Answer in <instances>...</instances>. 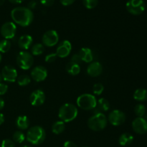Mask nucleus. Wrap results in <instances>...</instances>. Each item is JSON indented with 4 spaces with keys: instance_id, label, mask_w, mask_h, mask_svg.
I'll list each match as a JSON object with an SVG mask.
<instances>
[{
    "instance_id": "1",
    "label": "nucleus",
    "mask_w": 147,
    "mask_h": 147,
    "mask_svg": "<svg viewBox=\"0 0 147 147\" xmlns=\"http://www.w3.org/2000/svg\"><path fill=\"white\" fill-rule=\"evenodd\" d=\"M11 17L14 22L22 27H27L33 21L34 15L31 9L27 7H16L11 11Z\"/></svg>"
},
{
    "instance_id": "2",
    "label": "nucleus",
    "mask_w": 147,
    "mask_h": 147,
    "mask_svg": "<svg viewBox=\"0 0 147 147\" xmlns=\"http://www.w3.org/2000/svg\"><path fill=\"white\" fill-rule=\"evenodd\" d=\"M46 137V132L42 126H34L27 131L26 139L27 142L33 145H39L42 143Z\"/></svg>"
},
{
    "instance_id": "3",
    "label": "nucleus",
    "mask_w": 147,
    "mask_h": 147,
    "mask_svg": "<svg viewBox=\"0 0 147 147\" xmlns=\"http://www.w3.org/2000/svg\"><path fill=\"white\" fill-rule=\"evenodd\" d=\"M78 113L77 107L72 103H65L60 108L58 116L65 123H68L76 119Z\"/></svg>"
},
{
    "instance_id": "4",
    "label": "nucleus",
    "mask_w": 147,
    "mask_h": 147,
    "mask_svg": "<svg viewBox=\"0 0 147 147\" xmlns=\"http://www.w3.org/2000/svg\"><path fill=\"white\" fill-rule=\"evenodd\" d=\"M108 119L106 116L102 113H96V114L92 116L88 121V126L91 130L95 131H99L107 126Z\"/></svg>"
},
{
    "instance_id": "5",
    "label": "nucleus",
    "mask_w": 147,
    "mask_h": 147,
    "mask_svg": "<svg viewBox=\"0 0 147 147\" xmlns=\"http://www.w3.org/2000/svg\"><path fill=\"white\" fill-rule=\"evenodd\" d=\"M76 103L80 109L89 111L96 109V105H97V100L93 95L85 93L78 97Z\"/></svg>"
},
{
    "instance_id": "6",
    "label": "nucleus",
    "mask_w": 147,
    "mask_h": 147,
    "mask_svg": "<svg viewBox=\"0 0 147 147\" xmlns=\"http://www.w3.org/2000/svg\"><path fill=\"white\" fill-rule=\"evenodd\" d=\"M34 63L32 55L30 53L26 51H21L19 53L17 57V65L24 70L31 68Z\"/></svg>"
},
{
    "instance_id": "7",
    "label": "nucleus",
    "mask_w": 147,
    "mask_h": 147,
    "mask_svg": "<svg viewBox=\"0 0 147 147\" xmlns=\"http://www.w3.org/2000/svg\"><path fill=\"white\" fill-rule=\"evenodd\" d=\"M126 9L133 15H139L145 10V4L143 0H129L126 3Z\"/></svg>"
},
{
    "instance_id": "8",
    "label": "nucleus",
    "mask_w": 147,
    "mask_h": 147,
    "mask_svg": "<svg viewBox=\"0 0 147 147\" xmlns=\"http://www.w3.org/2000/svg\"><path fill=\"white\" fill-rule=\"evenodd\" d=\"M16 31H17V27L12 22H7L4 23L1 27V34L5 40L14 38Z\"/></svg>"
},
{
    "instance_id": "9",
    "label": "nucleus",
    "mask_w": 147,
    "mask_h": 147,
    "mask_svg": "<svg viewBox=\"0 0 147 147\" xmlns=\"http://www.w3.org/2000/svg\"><path fill=\"white\" fill-rule=\"evenodd\" d=\"M42 44L47 47H53L58 42L59 35L55 30L47 31L42 36Z\"/></svg>"
},
{
    "instance_id": "10",
    "label": "nucleus",
    "mask_w": 147,
    "mask_h": 147,
    "mask_svg": "<svg viewBox=\"0 0 147 147\" xmlns=\"http://www.w3.org/2000/svg\"><path fill=\"white\" fill-rule=\"evenodd\" d=\"M108 120L113 126H120L123 124L126 121V115L121 111L113 110L109 113Z\"/></svg>"
},
{
    "instance_id": "11",
    "label": "nucleus",
    "mask_w": 147,
    "mask_h": 147,
    "mask_svg": "<svg viewBox=\"0 0 147 147\" xmlns=\"http://www.w3.org/2000/svg\"><path fill=\"white\" fill-rule=\"evenodd\" d=\"M1 77L4 80L9 83H14L17 78V71L11 65H6L1 70Z\"/></svg>"
},
{
    "instance_id": "12",
    "label": "nucleus",
    "mask_w": 147,
    "mask_h": 147,
    "mask_svg": "<svg viewBox=\"0 0 147 147\" xmlns=\"http://www.w3.org/2000/svg\"><path fill=\"white\" fill-rule=\"evenodd\" d=\"M72 50V45L70 41L65 40L62 41L57 46L56 55L60 58H65L70 55Z\"/></svg>"
},
{
    "instance_id": "13",
    "label": "nucleus",
    "mask_w": 147,
    "mask_h": 147,
    "mask_svg": "<svg viewBox=\"0 0 147 147\" xmlns=\"http://www.w3.org/2000/svg\"><path fill=\"white\" fill-rule=\"evenodd\" d=\"M133 130L138 134H144L147 132V121L143 117H138L132 122Z\"/></svg>"
},
{
    "instance_id": "14",
    "label": "nucleus",
    "mask_w": 147,
    "mask_h": 147,
    "mask_svg": "<svg viewBox=\"0 0 147 147\" xmlns=\"http://www.w3.org/2000/svg\"><path fill=\"white\" fill-rule=\"evenodd\" d=\"M31 77L34 81L42 82L47 77V70L43 66H37L31 71Z\"/></svg>"
},
{
    "instance_id": "15",
    "label": "nucleus",
    "mask_w": 147,
    "mask_h": 147,
    "mask_svg": "<svg viewBox=\"0 0 147 147\" xmlns=\"http://www.w3.org/2000/svg\"><path fill=\"white\" fill-rule=\"evenodd\" d=\"M45 100V94L42 90H35L30 96V101L32 106H40L44 103Z\"/></svg>"
},
{
    "instance_id": "16",
    "label": "nucleus",
    "mask_w": 147,
    "mask_h": 147,
    "mask_svg": "<svg viewBox=\"0 0 147 147\" xmlns=\"http://www.w3.org/2000/svg\"><path fill=\"white\" fill-rule=\"evenodd\" d=\"M103 71L102 65L99 62H93L88 65L87 68V73L90 77H98Z\"/></svg>"
},
{
    "instance_id": "17",
    "label": "nucleus",
    "mask_w": 147,
    "mask_h": 147,
    "mask_svg": "<svg viewBox=\"0 0 147 147\" xmlns=\"http://www.w3.org/2000/svg\"><path fill=\"white\" fill-rule=\"evenodd\" d=\"M32 37L29 34H24L21 36L18 40V45L21 49L24 50H28L32 44Z\"/></svg>"
},
{
    "instance_id": "18",
    "label": "nucleus",
    "mask_w": 147,
    "mask_h": 147,
    "mask_svg": "<svg viewBox=\"0 0 147 147\" xmlns=\"http://www.w3.org/2000/svg\"><path fill=\"white\" fill-rule=\"evenodd\" d=\"M78 54L81 58L82 61L85 62V63H91L93 61V53H92V50L88 47L81 48Z\"/></svg>"
},
{
    "instance_id": "19",
    "label": "nucleus",
    "mask_w": 147,
    "mask_h": 147,
    "mask_svg": "<svg viewBox=\"0 0 147 147\" xmlns=\"http://www.w3.org/2000/svg\"><path fill=\"white\" fill-rule=\"evenodd\" d=\"M16 125L20 130H26L30 126V121L25 116H20L16 120Z\"/></svg>"
},
{
    "instance_id": "20",
    "label": "nucleus",
    "mask_w": 147,
    "mask_h": 147,
    "mask_svg": "<svg viewBox=\"0 0 147 147\" xmlns=\"http://www.w3.org/2000/svg\"><path fill=\"white\" fill-rule=\"evenodd\" d=\"M134 136L131 134L124 133L122 134L119 139V143L121 146H129L133 142Z\"/></svg>"
},
{
    "instance_id": "21",
    "label": "nucleus",
    "mask_w": 147,
    "mask_h": 147,
    "mask_svg": "<svg viewBox=\"0 0 147 147\" xmlns=\"http://www.w3.org/2000/svg\"><path fill=\"white\" fill-rule=\"evenodd\" d=\"M65 129V123L63 121H57L55 122L52 126V131L56 135L60 134Z\"/></svg>"
},
{
    "instance_id": "22",
    "label": "nucleus",
    "mask_w": 147,
    "mask_h": 147,
    "mask_svg": "<svg viewBox=\"0 0 147 147\" xmlns=\"http://www.w3.org/2000/svg\"><path fill=\"white\" fill-rule=\"evenodd\" d=\"M134 98L139 102H144L147 100V90L144 88H139L135 90Z\"/></svg>"
},
{
    "instance_id": "23",
    "label": "nucleus",
    "mask_w": 147,
    "mask_h": 147,
    "mask_svg": "<svg viewBox=\"0 0 147 147\" xmlns=\"http://www.w3.org/2000/svg\"><path fill=\"white\" fill-rule=\"evenodd\" d=\"M66 70L69 74L72 75V76H77L80 72V65L76 64V63L70 61L66 65Z\"/></svg>"
},
{
    "instance_id": "24",
    "label": "nucleus",
    "mask_w": 147,
    "mask_h": 147,
    "mask_svg": "<svg viewBox=\"0 0 147 147\" xmlns=\"http://www.w3.org/2000/svg\"><path fill=\"white\" fill-rule=\"evenodd\" d=\"M96 108H97L98 111H99L100 113H101L102 111H107L110 109V103L106 98H101L97 100V105Z\"/></svg>"
},
{
    "instance_id": "25",
    "label": "nucleus",
    "mask_w": 147,
    "mask_h": 147,
    "mask_svg": "<svg viewBox=\"0 0 147 147\" xmlns=\"http://www.w3.org/2000/svg\"><path fill=\"white\" fill-rule=\"evenodd\" d=\"M12 138L13 142H14V143L22 144V142H24V140H25L26 136L22 131H15L13 134Z\"/></svg>"
},
{
    "instance_id": "26",
    "label": "nucleus",
    "mask_w": 147,
    "mask_h": 147,
    "mask_svg": "<svg viewBox=\"0 0 147 147\" xmlns=\"http://www.w3.org/2000/svg\"><path fill=\"white\" fill-rule=\"evenodd\" d=\"M44 51L45 47L41 43H37L32 47V54L33 55H40L44 53Z\"/></svg>"
},
{
    "instance_id": "27",
    "label": "nucleus",
    "mask_w": 147,
    "mask_h": 147,
    "mask_svg": "<svg viewBox=\"0 0 147 147\" xmlns=\"http://www.w3.org/2000/svg\"><path fill=\"white\" fill-rule=\"evenodd\" d=\"M31 82V78L30 76H27V75H22V76H19L17 78V83L19 86H26L29 85Z\"/></svg>"
},
{
    "instance_id": "28",
    "label": "nucleus",
    "mask_w": 147,
    "mask_h": 147,
    "mask_svg": "<svg viewBox=\"0 0 147 147\" xmlns=\"http://www.w3.org/2000/svg\"><path fill=\"white\" fill-rule=\"evenodd\" d=\"M11 48V42L8 40H3L0 41V53H7Z\"/></svg>"
},
{
    "instance_id": "29",
    "label": "nucleus",
    "mask_w": 147,
    "mask_h": 147,
    "mask_svg": "<svg viewBox=\"0 0 147 147\" xmlns=\"http://www.w3.org/2000/svg\"><path fill=\"white\" fill-rule=\"evenodd\" d=\"M134 113L138 117H143L146 113V107L144 105L139 103L134 108Z\"/></svg>"
},
{
    "instance_id": "30",
    "label": "nucleus",
    "mask_w": 147,
    "mask_h": 147,
    "mask_svg": "<svg viewBox=\"0 0 147 147\" xmlns=\"http://www.w3.org/2000/svg\"><path fill=\"white\" fill-rule=\"evenodd\" d=\"M98 0H83V4L88 9H94L98 5Z\"/></svg>"
},
{
    "instance_id": "31",
    "label": "nucleus",
    "mask_w": 147,
    "mask_h": 147,
    "mask_svg": "<svg viewBox=\"0 0 147 147\" xmlns=\"http://www.w3.org/2000/svg\"><path fill=\"white\" fill-rule=\"evenodd\" d=\"M103 90H104V87L101 83H96L93 86V93L96 96H100V94H102Z\"/></svg>"
},
{
    "instance_id": "32",
    "label": "nucleus",
    "mask_w": 147,
    "mask_h": 147,
    "mask_svg": "<svg viewBox=\"0 0 147 147\" xmlns=\"http://www.w3.org/2000/svg\"><path fill=\"white\" fill-rule=\"evenodd\" d=\"M57 56L56 55V53H50V54L46 55L45 58V60L47 63H53L54 61H55V60L57 59Z\"/></svg>"
},
{
    "instance_id": "33",
    "label": "nucleus",
    "mask_w": 147,
    "mask_h": 147,
    "mask_svg": "<svg viewBox=\"0 0 147 147\" xmlns=\"http://www.w3.org/2000/svg\"><path fill=\"white\" fill-rule=\"evenodd\" d=\"M1 147H15V143L10 139H4L1 142Z\"/></svg>"
},
{
    "instance_id": "34",
    "label": "nucleus",
    "mask_w": 147,
    "mask_h": 147,
    "mask_svg": "<svg viewBox=\"0 0 147 147\" xmlns=\"http://www.w3.org/2000/svg\"><path fill=\"white\" fill-rule=\"evenodd\" d=\"M70 61L73 62V63H76V64H78V65H80V63L83 62V61H82L81 58H80V55H79V54L73 55L72 56L71 60H70Z\"/></svg>"
},
{
    "instance_id": "35",
    "label": "nucleus",
    "mask_w": 147,
    "mask_h": 147,
    "mask_svg": "<svg viewBox=\"0 0 147 147\" xmlns=\"http://www.w3.org/2000/svg\"><path fill=\"white\" fill-rule=\"evenodd\" d=\"M8 90V86L4 83H0V96L5 94Z\"/></svg>"
},
{
    "instance_id": "36",
    "label": "nucleus",
    "mask_w": 147,
    "mask_h": 147,
    "mask_svg": "<svg viewBox=\"0 0 147 147\" xmlns=\"http://www.w3.org/2000/svg\"><path fill=\"white\" fill-rule=\"evenodd\" d=\"M42 4L46 7H50L53 5L55 2V0H40Z\"/></svg>"
},
{
    "instance_id": "37",
    "label": "nucleus",
    "mask_w": 147,
    "mask_h": 147,
    "mask_svg": "<svg viewBox=\"0 0 147 147\" xmlns=\"http://www.w3.org/2000/svg\"><path fill=\"white\" fill-rule=\"evenodd\" d=\"M60 3L64 6H70L76 1V0H60Z\"/></svg>"
},
{
    "instance_id": "38",
    "label": "nucleus",
    "mask_w": 147,
    "mask_h": 147,
    "mask_svg": "<svg viewBox=\"0 0 147 147\" xmlns=\"http://www.w3.org/2000/svg\"><path fill=\"white\" fill-rule=\"evenodd\" d=\"M63 147H78L77 145L71 141H67L63 144Z\"/></svg>"
},
{
    "instance_id": "39",
    "label": "nucleus",
    "mask_w": 147,
    "mask_h": 147,
    "mask_svg": "<svg viewBox=\"0 0 147 147\" xmlns=\"http://www.w3.org/2000/svg\"><path fill=\"white\" fill-rule=\"evenodd\" d=\"M4 122V116L3 115V113H0V126L1 124H3V123Z\"/></svg>"
},
{
    "instance_id": "40",
    "label": "nucleus",
    "mask_w": 147,
    "mask_h": 147,
    "mask_svg": "<svg viewBox=\"0 0 147 147\" xmlns=\"http://www.w3.org/2000/svg\"><path fill=\"white\" fill-rule=\"evenodd\" d=\"M4 101L1 98H0V111L4 108Z\"/></svg>"
},
{
    "instance_id": "41",
    "label": "nucleus",
    "mask_w": 147,
    "mask_h": 147,
    "mask_svg": "<svg viewBox=\"0 0 147 147\" xmlns=\"http://www.w3.org/2000/svg\"><path fill=\"white\" fill-rule=\"evenodd\" d=\"M11 3H14V4H20V3L22 2L24 0H9Z\"/></svg>"
},
{
    "instance_id": "42",
    "label": "nucleus",
    "mask_w": 147,
    "mask_h": 147,
    "mask_svg": "<svg viewBox=\"0 0 147 147\" xmlns=\"http://www.w3.org/2000/svg\"><path fill=\"white\" fill-rule=\"evenodd\" d=\"M35 1H31V2L30 3V7H31V8H34V7H35Z\"/></svg>"
},
{
    "instance_id": "43",
    "label": "nucleus",
    "mask_w": 147,
    "mask_h": 147,
    "mask_svg": "<svg viewBox=\"0 0 147 147\" xmlns=\"http://www.w3.org/2000/svg\"><path fill=\"white\" fill-rule=\"evenodd\" d=\"M4 2H5V0H0V6L2 5Z\"/></svg>"
},
{
    "instance_id": "44",
    "label": "nucleus",
    "mask_w": 147,
    "mask_h": 147,
    "mask_svg": "<svg viewBox=\"0 0 147 147\" xmlns=\"http://www.w3.org/2000/svg\"><path fill=\"white\" fill-rule=\"evenodd\" d=\"M20 147H32V146H29V145H24V146H20Z\"/></svg>"
},
{
    "instance_id": "45",
    "label": "nucleus",
    "mask_w": 147,
    "mask_h": 147,
    "mask_svg": "<svg viewBox=\"0 0 147 147\" xmlns=\"http://www.w3.org/2000/svg\"><path fill=\"white\" fill-rule=\"evenodd\" d=\"M1 80H2V77H1V73H0V83H1Z\"/></svg>"
},
{
    "instance_id": "46",
    "label": "nucleus",
    "mask_w": 147,
    "mask_h": 147,
    "mask_svg": "<svg viewBox=\"0 0 147 147\" xmlns=\"http://www.w3.org/2000/svg\"><path fill=\"white\" fill-rule=\"evenodd\" d=\"M1 59H2V57H1V53H0V63H1Z\"/></svg>"
}]
</instances>
